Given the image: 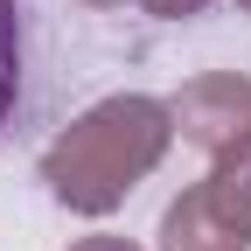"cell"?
I'll list each match as a JSON object with an SVG mask.
<instances>
[{
  "instance_id": "cell-4",
  "label": "cell",
  "mask_w": 251,
  "mask_h": 251,
  "mask_svg": "<svg viewBox=\"0 0 251 251\" xmlns=\"http://www.w3.org/2000/svg\"><path fill=\"white\" fill-rule=\"evenodd\" d=\"M14 91H21V21H14V0H0V126L14 112Z\"/></svg>"
},
{
  "instance_id": "cell-8",
  "label": "cell",
  "mask_w": 251,
  "mask_h": 251,
  "mask_svg": "<svg viewBox=\"0 0 251 251\" xmlns=\"http://www.w3.org/2000/svg\"><path fill=\"white\" fill-rule=\"evenodd\" d=\"M237 7H244V14H251V0H237Z\"/></svg>"
},
{
  "instance_id": "cell-2",
  "label": "cell",
  "mask_w": 251,
  "mask_h": 251,
  "mask_svg": "<svg viewBox=\"0 0 251 251\" xmlns=\"http://www.w3.org/2000/svg\"><path fill=\"white\" fill-rule=\"evenodd\" d=\"M161 251H251V147L224 153L161 216Z\"/></svg>"
},
{
  "instance_id": "cell-7",
  "label": "cell",
  "mask_w": 251,
  "mask_h": 251,
  "mask_svg": "<svg viewBox=\"0 0 251 251\" xmlns=\"http://www.w3.org/2000/svg\"><path fill=\"white\" fill-rule=\"evenodd\" d=\"M91 7H119V0H91Z\"/></svg>"
},
{
  "instance_id": "cell-3",
  "label": "cell",
  "mask_w": 251,
  "mask_h": 251,
  "mask_svg": "<svg viewBox=\"0 0 251 251\" xmlns=\"http://www.w3.org/2000/svg\"><path fill=\"white\" fill-rule=\"evenodd\" d=\"M168 112H175V133H181L188 147H202L209 161L251 147V77H237V70L188 77L175 98H168Z\"/></svg>"
},
{
  "instance_id": "cell-1",
  "label": "cell",
  "mask_w": 251,
  "mask_h": 251,
  "mask_svg": "<svg viewBox=\"0 0 251 251\" xmlns=\"http://www.w3.org/2000/svg\"><path fill=\"white\" fill-rule=\"evenodd\" d=\"M175 147V112L168 98H147V91H119L98 98L84 119H70L42 153V181L63 209L77 216H112L133 188L168 161Z\"/></svg>"
},
{
  "instance_id": "cell-6",
  "label": "cell",
  "mask_w": 251,
  "mask_h": 251,
  "mask_svg": "<svg viewBox=\"0 0 251 251\" xmlns=\"http://www.w3.org/2000/svg\"><path fill=\"white\" fill-rule=\"evenodd\" d=\"M70 251H140V244H126V237H77Z\"/></svg>"
},
{
  "instance_id": "cell-5",
  "label": "cell",
  "mask_w": 251,
  "mask_h": 251,
  "mask_svg": "<svg viewBox=\"0 0 251 251\" xmlns=\"http://www.w3.org/2000/svg\"><path fill=\"white\" fill-rule=\"evenodd\" d=\"M147 14H161V21H181V14H202L209 0H140Z\"/></svg>"
}]
</instances>
